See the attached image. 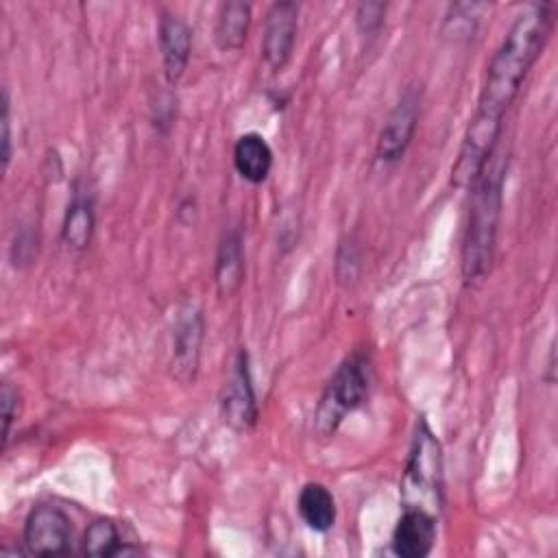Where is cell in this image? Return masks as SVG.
<instances>
[{
    "mask_svg": "<svg viewBox=\"0 0 558 558\" xmlns=\"http://www.w3.org/2000/svg\"><path fill=\"white\" fill-rule=\"evenodd\" d=\"M551 22L549 4H532L517 15L486 68L477 109L469 122L471 126L499 135L501 118L517 98L530 68L538 59L549 37Z\"/></svg>",
    "mask_w": 558,
    "mask_h": 558,
    "instance_id": "1",
    "label": "cell"
},
{
    "mask_svg": "<svg viewBox=\"0 0 558 558\" xmlns=\"http://www.w3.org/2000/svg\"><path fill=\"white\" fill-rule=\"evenodd\" d=\"M508 170L506 148H493L482 172L473 181L469 222L462 240V277L469 286L480 283L493 264L497 227L504 201V179Z\"/></svg>",
    "mask_w": 558,
    "mask_h": 558,
    "instance_id": "2",
    "label": "cell"
},
{
    "mask_svg": "<svg viewBox=\"0 0 558 558\" xmlns=\"http://www.w3.org/2000/svg\"><path fill=\"white\" fill-rule=\"evenodd\" d=\"M403 508L438 514L442 504V453L425 421L416 427L408 464L401 480Z\"/></svg>",
    "mask_w": 558,
    "mask_h": 558,
    "instance_id": "3",
    "label": "cell"
},
{
    "mask_svg": "<svg viewBox=\"0 0 558 558\" xmlns=\"http://www.w3.org/2000/svg\"><path fill=\"white\" fill-rule=\"evenodd\" d=\"M371 386V366L366 355L353 353L349 355L329 379L318 408H316V429L320 436H333L342 418L357 410L366 397Z\"/></svg>",
    "mask_w": 558,
    "mask_h": 558,
    "instance_id": "4",
    "label": "cell"
},
{
    "mask_svg": "<svg viewBox=\"0 0 558 558\" xmlns=\"http://www.w3.org/2000/svg\"><path fill=\"white\" fill-rule=\"evenodd\" d=\"M72 525L68 514L57 508L41 504L31 510L24 523V547L33 556H63L70 551Z\"/></svg>",
    "mask_w": 558,
    "mask_h": 558,
    "instance_id": "5",
    "label": "cell"
},
{
    "mask_svg": "<svg viewBox=\"0 0 558 558\" xmlns=\"http://www.w3.org/2000/svg\"><path fill=\"white\" fill-rule=\"evenodd\" d=\"M203 314L194 303H185L179 310L172 336V375L181 384H190L196 379L198 360H201V342H203Z\"/></svg>",
    "mask_w": 558,
    "mask_h": 558,
    "instance_id": "6",
    "label": "cell"
},
{
    "mask_svg": "<svg viewBox=\"0 0 558 558\" xmlns=\"http://www.w3.org/2000/svg\"><path fill=\"white\" fill-rule=\"evenodd\" d=\"M416 122H418V94L416 89L408 87L377 135V146H375L377 159L386 163L401 159L414 137Z\"/></svg>",
    "mask_w": 558,
    "mask_h": 558,
    "instance_id": "7",
    "label": "cell"
},
{
    "mask_svg": "<svg viewBox=\"0 0 558 558\" xmlns=\"http://www.w3.org/2000/svg\"><path fill=\"white\" fill-rule=\"evenodd\" d=\"M299 26V4L296 2H275L266 13L262 57L272 72L283 70L290 61Z\"/></svg>",
    "mask_w": 558,
    "mask_h": 558,
    "instance_id": "8",
    "label": "cell"
},
{
    "mask_svg": "<svg viewBox=\"0 0 558 558\" xmlns=\"http://www.w3.org/2000/svg\"><path fill=\"white\" fill-rule=\"evenodd\" d=\"M222 416L225 423L235 432H246L255 425L257 418V401L251 384V368L246 351L235 355L231 375L225 384L222 392Z\"/></svg>",
    "mask_w": 558,
    "mask_h": 558,
    "instance_id": "9",
    "label": "cell"
},
{
    "mask_svg": "<svg viewBox=\"0 0 558 558\" xmlns=\"http://www.w3.org/2000/svg\"><path fill=\"white\" fill-rule=\"evenodd\" d=\"M434 543L436 517L418 508H403L392 530V551L401 558H423L434 549Z\"/></svg>",
    "mask_w": 558,
    "mask_h": 558,
    "instance_id": "10",
    "label": "cell"
},
{
    "mask_svg": "<svg viewBox=\"0 0 558 558\" xmlns=\"http://www.w3.org/2000/svg\"><path fill=\"white\" fill-rule=\"evenodd\" d=\"M159 48L163 61V74L170 85H177L185 74L192 50V31L179 15L163 13L159 20Z\"/></svg>",
    "mask_w": 558,
    "mask_h": 558,
    "instance_id": "11",
    "label": "cell"
},
{
    "mask_svg": "<svg viewBox=\"0 0 558 558\" xmlns=\"http://www.w3.org/2000/svg\"><path fill=\"white\" fill-rule=\"evenodd\" d=\"M216 290L222 299H231L244 281V251L242 238L238 229L225 231L218 253H216V268H214Z\"/></svg>",
    "mask_w": 558,
    "mask_h": 558,
    "instance_id": "12",
    "label": "cell"
},
{
    "mask_svg": "<svg viewBox=\"0 0 558 558\" xmlns=\"http://www.w3.org/2000/svg\"><path fill=\"white\" fill-rule=\"evenodd\" d=\"M233 166L248 183H262L272 168V150L259 133H244L233 146Z\"/></svg>",
    "mask_w": 558,
    "mask_h": 558,
    "instance_id": "13",
    "label": "cell"
},
{
    "mask_svg": "<svg viewBox=\"0 0 558 558\" xmlns=\"http://www.w3.org/2000/svg\"><path fill=\"white\" fill-rule=\"evenodd\" d=\"M299 514L314 532H327L336 523V499L320 482H310L299 493Z\"/></svg>",
    "mask_w": 558,
    "mask_h": 558,
    "instance_id": "14",
    "label": "cell"
},
{
    "mask_svg": "<svg viewBox=\"0 0 558 558\" xmlns=\"http://www.w3.org/2000/svg\"><path fill=\"white\" fill-rule=\"evenodd\" d=\"M251 26V4L231 0L222 2L218 9V20L214 28V37L220 50H240L246 41Z\"/></svg>",
    "mask_w": 558,
    "mask_h": 558,
    "instance_id": "15",
    "label": "cell"
},
{
    "mask_svg": "<svg viewBox=\"0 0 558 558\" xmlns=\"http://www.w3.org/2000/svg\"><path fill=\"white\" fill-rule=\"evenodd\" d=\"M94 233V209L92 201L87 196L76 194L63 216V227H61V238L70 248L83 251Z\"/></svg>",
    "mask_w": 558,
    "mask_h": 558,
    "instance_id": "16",
    "label": "cell"
},
{
    "mask_svg": "<svg viewBox=\"0 0 558 558\" xmlns=\"http://www.w3.org/2000/svg\"><path fill=\"white\" fill-rule=\"evenodd\" d=\"M83 554L87 556H120L126 554L122 547L118 527L109 519H96L87 525L85 536H83Z\"/></svg>",
    "mask_w": 558,
    "mask_h": 558,
    "instance_id": "17",
    "label": "cell"
},
{
    "mask_svg": "<svg viewBox=\"0 0 558 558\" xmlns=\"http://www.w3.org/2000/svg\"><path fill=\"white\" fill-rule=\"evenodd\" d=\"M2 418H4V447L9 442V436H11V425L13 421L17 418V412H20V397H17V390L11 386V384H2Z\"/></svg>",
    "mask_w": 558,
    "mask_h": 558,
    "instance_id": "18",
    "label": "cell"
},
{
    "mask_svg": "<svg viewBox=\"0 0 558 558\" xmlns=\"http://www.w3.org/2000/svg\"><path fill=\"white\" fill-rule=\"evenodd\" d=\"M384 22V4L368 2L357 7V24L364 35H375Z\"/></svg>",
    "mask_w": 558,
    "mask_h": 558,
    "instance_id": "19",
    "label": "cell"
},
{
    "mask_svg": "<svg viewBox=\"0 0 558 558\" xmlns=\"http://www.w3.org/2000/svg\"><path fill=\"white\" fill-rule=\"evenodd\" d=\"M0 126H2V170L9 168L11 161V102H9V92L2 89V118H0Z\"/></svg>",
    "mask_w": 558,
    "mask_h": 558,
    "instance_id": "20",
    "label": "cell"
}]
</instances>
